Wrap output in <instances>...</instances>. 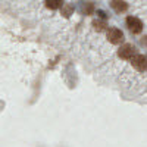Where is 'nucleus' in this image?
<instances>
[{
    "instance_id": "1",
    "label": "nucleus",
    "mask_w": 147,
    "mask_h": 147,
    "mask_svg": "<svg viewBox=\"0 0 147 147\" xmlns=\"http://www.w3.org/2000/svg\"><path fill=\"white\" fill-rule=\"evenodd\" d=\"M107 38L110 43L113 44H119L124 41V32H122L119 28H109L107 30Z\"/></svg>"
},
{
    "instance_id": "2",
    "label": "nucleus",
    "mask_w": 147,
    "mask_h": 147,
    "mask_svg": "<svg viewBox=\"0 0 147 147\" xmlns=\"http://www.w3.org/2000/svg\"><path fill=\"white\" fill-rule=\"evenodd\" d=\"M127 25H128V28H129L134 34H138V32H141V30H143V22H141L138 18H136V16H128V18H127Z\"/></svg>"
},
{
    "instance_id": "3",
    "label": "nucleus",
    "mask_w": 147,
    "mask_h": 147,
    "mask_svg": "<svg viewBox=\"0 0 147 147\" xmlns=\"http://www.w3.org/2000/svg\"><path fill=\"white\" fill-rule=\"evenodd\" d=\"M131 60H132L131 62L132 66L136 69H138V71H146L147 69V59H146L144 55H136V56L131 57Z\"/></svg>"
},
{
    "instance_id": "4",
    "label": "nucleus",
    "mask_w": 147,
    "mask_h": 147,
    "mask_svg": "<svg viewBox=\"0 0 147 147\" xmlns=\"http://www.w3.org/2000/svg\"><path fill=\"white\" fill-rule=\"evenodd\" d=\"M134 53H136V49H134L132 44H124V46H121L119 52H118L119 57H122V59H131L134 56Z\"/></svg>"
},
{
    "instance_id": "5",
    "label": "nucleus",
    "mask_w": 147,
    "mask_h": 147,
    "mask_svg": "<svg viewBox=\"0 0 147 147\" xmlns=\"http://www.w3.org/2000/svg\"><path fill=\"white\" fill-rule=\"evenodd\" d=\"M46 6L52 10H56L63 6V0H46Z\"/></svg>"
},
{
    "instance_id": "6",
    "label": "nucleus",
    "mask_w": 147,
    "mask_h": 147,
    "mask_svg": "<svg viewBox=\"0 0 147 147\" xmlns=\"http://www.w3.org/2000/svg\"><path fill=\"white\" fill-rule=\"evenodd\" d=\"M112 7H113L116 12H125V10L128 9L127 3L122 2V0H115V2L112 3Z\"/></svg>"
},
{
    "instance_id": "7",
    "label": "nucleus",
    "mask_w": 147,
    "mask_h": 147,
    "mask_svg": "<svg viewBox=\"0 0 147 147\" xmlns=\"http://www.w3.org/2000/svg\"><path fill=\"white\" fill-rule=\"evenodd\" d=\"M93 25L96 30H99V31H103L105 30V22H99V21H94L93 22Z\"/></svg>"
}]
</instances>
